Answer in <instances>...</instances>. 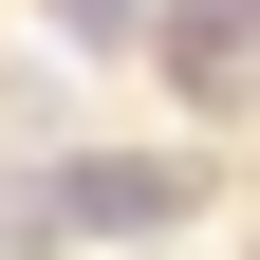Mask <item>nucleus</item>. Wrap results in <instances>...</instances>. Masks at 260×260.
I'll list each match as a JSON object with an SVG mask.
<instances>
[{"label": "nucleus", "mask_w": 260, "mask_h": 260, "mask_svg": "<svg viewBox=\"0 0 260 260\" xmlns=\"http://www.w3.org/2000/svg\"><path fill=\"white\" fill-rule=\"evenodd\" d=\"M149 38H168V75H186V93H242V75H260V0H168Z\"/></svg>", "instance_id": "2"}, {"label": "nucleus", "mask_w": 260, "mask_h": 260, "mask_svg": "<svg viewBox=\"0 0 260 260\" xmlns=\"http://www.w3.org/2000/svg\"><path fill=\"white\" fill-rule=\"evenodd\" d=\"M38 19H56V38H75V56H112L130 19H149V0H38Z\"/></svg>", "instance_id": "3"}, {"label": "nucleus", "mask_w": 260, "mask_h": 260, "mask_svg": "<svg viewBox=\"0 0 260 260\" xmlns=\"http://www.w3.org/2000/svg\"><path fill=\"white\" fill-rule=\"evenodd\" d=\"M186 205H205V186H186V168H149V149H93V168H56V186H38V223H56V242H168Z\"/></svg>", "instance_id": "1"}]
</instances>
